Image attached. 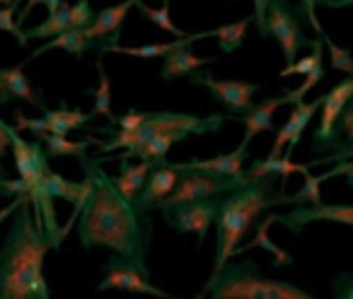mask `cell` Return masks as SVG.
<instances>
[{
  "label": "cell",
  "mask_w": 353,
  "mask_h": 299,
  "mask_svg": "<svg viewBox=\"0 0 353 299\" xmlns=\"http://www.w3.org/2000/svg\"><path fill=\"white\" fill-rule=\"evenodd\" d=\"M10 147L15 155V169L20 174V179L27 186V196L34 188H39L44 184L46 174H49V155L44 153L39 140L27 142L15 128H10Z\"/></svg>",
  "instance_id": "7c38bea8"
},
{
  "label": "cell",
  "mask_w": 353,
  "mask_h": 299,
  "mask_svg": "<svg viewBox=\"0 0 353 299\" xmlns=\"http://www.w3.org/2000/svg\"><path fill=\"white\" fill-rule=\"evenodd\" d=\"M37 3H44V5H46V0H27V5H25V8H22V15H20V20H17V25H20V27H22V22H25V20H27V17H30L32 8H34V5H37Z\"/></svg>",
  "instance_id": "ee69618b"
},
{
  "label": "cell",
  "mask_w": 353,
  "mask_h": 299,
  "mask_svg": "<svg viewBox=\"0 0 353 299\" xmlns=\"http://www.w3.org/2000/svg\"><path fill=\"white\" fill-rule=\"evenodd\" d=\"M70 5H61L56 12H51L49 17H46L41 25L32 27L30 32H25L27 34V41L30 39H54V36L63 34L65 30H70Z\"/></svg>",
  "instance_id": "4316f807"
},
{
  "label": "cell",
  "mask_w": 353,
  "mask_h": 299,
  "mask_svg": "<svg viewBox=\"0 0 353 299\" xmlns=\"http://www.w3.org/2000/svg\"><path fill=\"white\" fill-rule=\"evenodd\" d=\"M274 222L281 227H285L293 234H300L307 225L312 222H339V225H351L353 227V206H327V203H319V206H298L293 210L274 212Z\"/></svg>",
  "instance_id": "4fadbf2b"
},
{
  "label": "cell",
  "mask_w": 353,
  "mask_h": 299,
  "mask_svg": "<svg viewBox=\"0 0 353 299\" xmlns=\"http://www.w3.org/2000/svg\"><path fill=\"white\" fill-rule=\"evenodd\" d=\"M148 118H150V111H126L123 116H114V126H119L121 131H136Z\"/></svg>",
  "instance_id": "8d00e7d4"
},
{
  "label": "cell",
  "mask_w": 353,
  "mask_h": 299,
  "mask_svg": "<svg viewBox=\"0 0 353 299\" xmlns=\"http://www.w3.org/2000/svg\"><path fill=\"white\" fill-rule=\"evenodd\" d=\"M80 167L92 188L78 217V239L88 251L109 249L117 256L145 263L152 244L150 212H141L136 203L123 198L114 179L102 169V159L78 155Z\"/></svg>",
  "instance_id": "6da1fadb"
},
{
  "label": "cell",
  "mask_w": 353,
  "mask_h": 299,
  "mask_svg": "<svg viewBox=\"0 0 353 299\" xmlns=\"http://www.w3.org/2000/svg\"><path fill=\"white\" fill-rule=\"evenodd\" d=\"M225 116L211 113V116H194V113H174V111H157L150 113L145 123L136 131L114 133L109 140H94L104 155H114V150H123L119 155V162L128 157H141L143 162H150L152 167H165L167 153L174 142L184 140L189 135H208L221 131Z\"/></svg>",
  "instance_id": "3957f363"
},
{
  "label": "cell",
  "mask_w": 353,
  "mask_h": 299,
  "mask_svg": "<svg viewBox=\"0 0 353 299\" xmlns=\"http://www.w3.org/2000/svg\"><path fill=\"white\" fill-rule=\"evenodd\" d=\"M143 0H123L119 5H112V8H104L94 15L92 25L88 27V34L92 39L94 49L104 51L107 46H114L119 44V34H121V25H123V17L128 15L133 5H138Z\"/></svg>",
  "instance_id": "9a60e30c"
},
{
  "label": "cell",
  "mask_w": 353,
  "mask_h": 299,
  "mask_svg": "<svg viewBox=\"0 0 353 299\" xmlns=\"http://www.w3.org/2000/svg\"><path fill=\"white\" fill-rule=\"evenodd\" d=\"M192 78V85H199V87H206L208 92L216 97L218 104L228 109L232 118H242L254 109V92H259L261 85L256 82H245V80H216L208 70H196V73L189 75Z\"/></svg>",
  "instance_id": "30bf717a"
},
{
  "label": "cell",
  "mask_w": 353,
  "mask_h": 299,
  "mask_svg": "<svg viewBox=\"0 0 353 299\" xmlns=\"http://www.w3.org/2000/svg\"><path fill=\"white\" fill-rule=\"evenodd\" d=\"M25 201H30V196H15V198H12V201H10V206L0 208V222H3V220H8V217H12V215H15V212L20 210V208H22V203H25Z\"/></svg>",
  "instance_id": "b9f144b4"
},
{
  "label": "cell",
  "mask_w": 353,
  "mask_h": 299,
  "mask_svg": "<svg viewBox=\"0 0 353 299\" xmlns=\"http://www.w3.org/2000/svg\"><path fill=\"white\" fill-rule=\"evenodd\" d=\"M312 54L305 56V58L295 60L293 65H285L283 70L279 73V78H290V75H307L312 73L317 65H322V54H324V39L322 36H317V39H312Z\"/></svg>",
  "instance_id": "d6a6232c"
},
{
  "label": "cell",
  "mask_w": 353,
  "mask_h": 299,
  "mask_svg": "<svg viewBox=\"0 0 353 299\" xmlns=\"http://www.w3.org/2000/svg\"><path fill=\"white\" fill-rule=\"evenodd\" d=\"M97 73H99V87L97 89H88V94L94 97V113L99 116H107L109 123H114V111H112V85H109V75L104 70V63H97Z\"/></svg>",
  "instance_id": "f546056e"
},
{
  "label": "cell",
  "mask_w": 353,
  "mask_h": 299,
  "mask_svg": "<svg viewBox=\"0 0 353 299\" xmlns=\"http://www.w3.org/2000/svg\"><path fill=\"white\" fill-rule=\"evenodd\" d=\"M206 36H211V32H199V34H189V36H184V39L167 41V44H148V46H119V44H114V46H107L104 51H109V54L138 56V58H157V56L165 58L170 51L179 49V46H192L194 41L206 39Z\"/></svg>",
  "instance_id": "cb8c5ba5"
},
{
  "label": "cell",
  "mask_w": 353,
  "mask_h": 299,
  "mask_svg": "<svg viewBox=\"0 0 353 299\" xmlns=\"http://www.w3.org/2000/svg\"><path fill=\"white\" fill-rule=\"evenodd\" d=\"M252 22H254V15L242 17L240 22H232V25L211 30V36H218L221 49L225 51V54H232V51H237L242 46V41H245V36H247V27H250Z\"/></svg>",
  "instance_id": "83f0119b"
},
{
  "label": "cell",
  "mask_w": 353,
  "mask_h": 299,
  "mask_svg": "<svg viewBox=\"0 0 353 299\" xmlns=\"http://www.w3.org/2000/svg\"><path fill=\"white\" fill-rule=\"evenodd\" d=\"M322 39H324V46H327V51H329L332 68L334 70H341V73H346V75H353V56H351V51L336 46L327 34H322Z\"/></svg>",
  "instance_id": "836d02e7"
},
{
  "label": "cell",
  "mask_w": 353,
  "mask_h": 299,
  "mask_svg": "<svg viewBox=\"0 0 353 299\" xmlns=\"http://www.w3.org/2000/svg\"><path fill=\"white\" fill-rule=\"evenodd\" d=\"M44 111V123L46 133H54V135H68L70 131H80V128H88V121H92L97 113H83L80 109H41Z\"/></svg>",
  "instance_id": "ffe728a7"
},
{
  "label": "cell",
  "mask_w": 353,
  "mask_h": 299,
  "mask_svg": "<svg viewBox=\"0 0 353 299\" xmlns=\"http://www.w3.org/2000/svg\"><path fill=\"white\" fill-rule=\"evenodd\" d=\"M281 196L283 193L276 191L271 179H252L247 186L218 196V244L213 273H218L228 261L235 258V251L245 234L256 225L261 212L279 206Z\"/></svg>",
  "instance_id": "277c9868"
},
{
  "label": "cell",
  "mask_w": 353,
  "mask_h": 299,
  "mask_svg": "<svg viewBox=\"0 0 353 299\" xmlns=\"http://www.w3.org/2000/svg\"><path fill=\"white\" fill-rule=\"evenodd\" d=\"M353 97V75H348L346 80L336 82L327 94H324L322 102V118H319V126L312 135V150L317 155H332V142H334V128H336V118L343 111L348 102Z\"/></svg>",
  "instance_id": "8fae6325"
},
{
  "label": "cell",
  "mask_w": 353,
  "mask_h": 299,
  "mask_svg": "<svg viewBox=\"0 0 353 299\" xmlns=\"http://www.w3.org/2000/svg\"><path fill=\"white\" fill-rule=\"evenodd\" d=\"M176 181H179V172L172 169L170 164L165 167H155L148 177L145 186H143L141 196L136 198V208L141 212H150V210H157L162 201L174 191Z\"/></svg>",
  "instance_id": "2e32d148"
},
{
  "label": "cell",
  "mask_w": 353,
  "mask_h": 299,
  "mask_svg": "<svg viewBox=\"0 0 353 299\" xmlns=\"http://www.w3.org/2000/svg\"><path fill=\"white\" fill-rule=\"evenodd\" d=\"M314 8H317V3H314V0H300V10L305 12V17H307V22L312 25V30L317 32V36H322V34H324V30H322V25H319Z\"/></svg>",
  "instance_id": "ab89813d"
},
{
  "label": "cell",
  "mask_w": 353,
  "mask_h": 299,
  "mask_svg": "<svg viewBox=\"0 0 353 299\" xmlns=\"http://www.w3.org/2000/svg\"><path fill=\"white\" fill-rule=\"evenodd\" d=\"M203 292H211V299H317L290 283L264 278L250 258L228 261L208 278Z\"/></svg>",
  "instance_id": "5b68a950"
},
{
  "label": "cell",
  "mask_w": 353,
  "mask_h": 299,
  "mask_svg": "<svg viewBox=\"0 0 353 299\" xmlns=\"http://www.w3.org/2000/svg\"><path fill=\"white\" fill-rule=\"evenodd\" d=\"M12 99H15V97L10 94V89H8L6 85L0 82V107H3V104H10Z\"/></svg>",
  "instance_id": "f6af8a7d"
},
{
  "label": "cell",
  "mask_w": 353,
  "mask_h": 299,
  "mask_svg": "<svg viewBox=\"0 0 353 299\" xmlns=\"http://www.w3.org/2000/svg\"><path fill=\"white\" fill-rule=\"evenodd\" d=\"M17 3L15 5H8V8H0V30L3 32H10L12 36H15L17 41H20V46H27V34L22 32V27L17 25L12 17H15V12H17Z\"/></svg>",
  "instance_id": "e575fe53"
},
{
  "label": "cell",
  "mask_w": 353,
  "mask_h": 299,
  "mask_svg": "<svg viewBox=\"0 0 353 299\" xmlns=\"http://www.w3.org/2000/svg\"><path fill=\"white\" fill-rule=\"evenodd\" d=\"M271 3H279V0H254V22L259 27V34L269 36V30H266V17H269V5Z\"/></svg>",
  "instance_id": "f35d334b"
},
{
  "label": "cell",
  "mask_w": 353,
  "mask_h": 299,
  "mask_svg": "<svg viewBox=\"0 0 353 299\" xmlns=\"http://www.w3.org/2000/svg\"><path fill=\"white\" fill-rule=\"evenodd\" d=\"M170 3L172 0H162V5L160 8H148L145 5V0L143 3H138V12H141L145 20H150V22H155L160 30H165V32H170V34H174L176 39H184V36H189V34H184L179 27H174V22L170 20Z\"/></svg>",
  "instance_id": "1f68e13d"
},
{
  "label": "cell",
  "mask_w": 353,
  "mask_h": 299,
  "mask_svg": "<svg viewBox=\"0 0 353 299\" xmlns=\"http://www.w3.org/2000/svg\"><path fill=\"white\" fill-rule=\"evenodd\" d=\"M303 20L305 12L300 8H293L288 0H279V3H271L269 5V17H266V30L269 36H276L283 49L285 65H293L298 58V51L303 46H310L312 39L303 34Z\"/></svg>",
  "instance_id": "ba28073f"
},
{
  "label": "cell",
  "mask_w": 353,
  "mask_h": 299,
  "mask_svg": "<svg viewBox=\"0 0 353 299\" xmlns=\"http://www.w3.org/2000/svg\"><path fill=\"white\" fill-rule=\"evenodd\" d=\"M332 155L341 153V150H348L353 147V97L351 102L343 107V111L339 113L336 118V128H334V142H332Z\"/></svg>",
  "instance_id": "4dcf8cb0"
},
{
  "label": "cell",
  "mask_w": 353,
  "mask_h": 299,
  "mask_svg": "<svg viewBox=\"0 0 353 299\" xmlns=\"http://www.w3.org/2000/svg\"><path fill=\"white\" fill-rule=\"evenodd\" d=\"M305 177V184L303 188H300L298 193H293V196H281L279 206H319L322 203V193H319V186H322L324 179L322 177H312V174H303Z\"/></svg>",
  "instance_id": "f1b7e54d"
},
{
  "label": "cell",
  "mask_w": 353,
  "mask_h": 299,
  "mask_svg": "<svg viewBox=\"0 0 353 299\" xmlns=\"http://www.w3.org/2000/svg\"><path fill=\"white\" fill-rule=\"evenodd\" d=\"M152 164L150 162H141V164H128L126 159H121V172L119 177H112L117 188L123 193V198H128L131 203H136V198L141 196L143 186H145L148 177L152 172Z\"/></svg>",
  "instance_id": "603a6c76"
},
{
  "label": "cell",
  "mask_w": 353,
  "mask_h": 299,
  "mask_svg": "<svg viewBox=\"0 0 353 299\" xmlns=\"http://www.w3.org/2000/svg\"><path fill=\"white\" fill-rule=\"evenodd\" d=\"M54 49H63V51H68L70 56H75V58H83L85 51L94 49V44L88 34V27H70L63 34L54 36V39H49L44 46H39V49L30 56V60H34L37 56H44L46 51H54Z\"/></svg>",
  "instance_id": "d6986e66"
},
{
  "label": "cell",
  "mask_w": 353,
  "mask_h": 299,
  "mask_svg": "<svg viewBox=\"0 0 353 299\" xmlns=\"http://www.w3.org/2000/svg\"><path fill=\"white\" fill-rule=\"evenodd\" d=\"M37 140L41 145H46V155L49 157H78L90 145H94V137H83V140L73 142L68 140V135H54V133H41Z\"/></svg>",
  "instance_id": "484cf974"
},
{
  "label": "cell",
  "mask_w": 353,
  "mask_h": 299,
  "mask_svg": "<svg viewBox=\"0 0 353 299\" xmlns=\"http://www.w3.org/2000/svg\"><path fill=\"white\" fill-rule=\"evenodd\" d=\"M346 159H353V147L341 150V153H334V155H324L317 162H310V167H314V164H329V162H346Z\"/></svg>",
  "instance_id": "60d3db41"
},
{
  "label": "cell",
  "mask_w": 353,
  "mask_h": 299,
  "mask_svg": "<svg viewBox=\"0 0 353 299\" xmlns=\"http://www.w3.org/2000/svg\"><path fill=\"white\" fill-rule=\"evenodd\" d=\"M15 3L20 5V0H0V5H15Z\"/></svg>",
  "instance_id": "bcb514c9"
},
{
  "label": "cell",
  "mask_w": 353,
  "mask_h": 299,
  "mask_svg": "<svg viewBox=\"0 0 353 299\" xmlns=\"http://www.w3.org/2000/svg\"><path fill=\"white\" fill-rule=\"evenodd\" d=\"M283 104H290L285 94L283 97H269L261 104H254V109H252L247 116L240 118V121L245 123V137H242V145L250 147V142L254 140L259 133L274 131V113H276V109L283 107Z\"/></svg>",
  "instance_id": "ac0fdd59"
},
{
  "label": "cell",
  "mask_w": 353,
  "mask_h": 299,
  "mask_svg": "<svg viewBox=\"0 0 353 299\" xmlns=\"http://www.w3.org/2000/svg\"><path fill=\"white\" fill-rule=\"evenodd\" d=\"M216 58H199L189 51V46H179V49L170 51L165 56V65H162V78L165 80H176L184 78V75H192L196 70L206 68V65H213Z\"/></svg>",
  "instance_id": "44dd1931"
},
{
  "label": "cell",
  "mask_w": 353,
  "mask_h": 299,
  "mask_svg": "<svg viewBox=\"0 0 353 299\" xmlns=\"http://www.w3.org/2000/svg\"><path fill=\"white\" fill-rule=\"evenodd\" d=\"M322 102L324 97L314 99V102H295L293 104V111H290V118L283 123V128L279 131V135H276V142L274 147H271V155L269 157H290L295 150V145L300 142V137H303L305 128H307V123L312 121V116L317 113V109H322Z\"/></svg>",
  "instance_id": "5bb4252c"
},
{
  "label": "cell",
  "mask_w": 353,
  "mask_h": 299,
  "mask_svg": "<svg viewBox=\"0 0 353 299\" xmlns=\"http://www.w3.org/2000/svg\"><path fill=\"white\" fill-rule=\"evenodd\" d=\"M334 299H353V273H341L334 278Z\"/></svg>",
  "instance_id": "74e56055"
},
{
  "label": "cell",
  "mask_w": 353,
  "mask_h": 299,
  "mask_svg": "<svg viewBox=\"0 0 353 299\" xmlns=\"http://www.w3.org/2000/svg\"><path fill=\"white\" fill-rule=\"evenodd\" d=\"M252 179L247 177V172L242 177H225V174L216 172H203V169H184L179 172V181H176L174 191L157 206V210L170 208L174 203L184 201H203V198H218L223 193L237 191V188L247 186Z\"/></svg>",
  "instance_id": "8992f818"
},
{
  "label": "cell",
  "mask_w": 353,
  "mask_h": 299,
  "mask_svg": "<svg viewBox=\"0 0 353 299\" xmlns=\"http://www.w3.org/2000/svg\"><path fill=\"white\" fill-rule=\"evenodd\" d=\"M317 5H327V8H348L353 5V0H314Z\"/></svg>",
  "instance_id": "7bdbcfd3"
},
{
  "label": "cell",
  "mask_w": 353,
  "mask_h": 299,
  "mask_svg": "<svg viewBox=\"0 0 353 299\" xmlns=\"http://www.w3.org/2000/svg\"><path fill=\"white\" fill-rule=\"evenodd\" d=\"M346 181H348V184H351V186H353V172H351V174H346Z\"/></svg>",
  "instance_id": "7dc6e473"
},
{
  "label": "cell",
  "mask_w": 353,
  "mask_h": 299,
  "mask_svg": "<svg viewBox=\"0 0 353 299\" xmlns=\"http://www.w3.org/2000/svg\"><path fill=\"white\" fill-rule=\"evenodd\" d=\"M51 249L54 244L30 198L12 215L0 246V299H51L44 278V261Z\"/></svg>",
  "instance_id": "7a4b0ae2"
},
{
  "label": "cell",
  "mask_w": 353,
  "mask_h": 299,
  "mask_svg": "<svg viewBox=\"0 0 353 299\" xmlns=\"http://www.w3.org/2000/svg\"><path fill=\"white\" fill-rule=\"evenodd\" d=\"M165 225L179 234H196V241L203 244L211 225L218 217V198H203V201H184L170 208H162Z\"/></svg>",
  "instance_id": "9c48e42d"
},
{
  "label": "cell",
  "mask_w": 353,
  "mask_h": 299,
  "mask_svg": "<svg viewBox=\"0 0 353 299\" xmlns=\"http://www.w3.org/2000/svg\"><path fill=\"white\" fill-rule=\"evenodd\" d=\"M271 225H276V222H274V212H269V215H266L264 220H261L259 225H256L254 239H252L250 244L237 246L235 256L247 254L250 249H261V251H266V254L274 256V268H281V265H293V256H290L288 251L281 249V246H276L274 241L269 239V227Z\"/></svg>",
  "instance_id": "7402d4cb"
},
{
  "label": "cell",
  "mask_w": 353,
  "mask_h": 299,
  "mask_svg": "<svg viewBox=\"0 0 353 299\" xmlns=\"http://www.w3.org/2000/svg\"><path fill=\"white\" fill-rule=\"evenodd\" d=\"M104 289H123V292L148 294V297H157V299H182V297H172L165 289L155 287L150 283L148 265L136 263V261L117 254L104 263V278L99 280L97 292H104Z\"/></svg>",
  "instance_id": "52a82bcc"
},
{
  "label": "cell",
  "mask_w": 353,
  "mask_h": 299,
  "mask_svg": "<svg viewBox=\"0 0 353 299\" xmlns=\"http://www.w3.org/2000/svg\"><path fill=\"white\" fill-rule=\"evenodd\" d=\"M203 294H206V292H201V294H199V297H196V299H203Z\"/></svg>",
  "instance_id": "c3c4849f"
},
{
  "label": "cell",
  "mask_w": 353,
  "mask_h": 299,
  "mask_svg": "<svg viewBox=\"0 0 353 299\" xmlns=\"http://www.w3.org/2000/svg\"><path fill=\"white\" fill-rule=\"evenodd\" d=\"M0 82L10 89V94L15 99H25V102H30L32 107H39V109L46 107L44 99H41V94L34 92L32 82L27 80L22 65H15V68H0Z\"/></svg>",
  "instance_id": "d4e9b609"
},
{
  "label": "cell",
  "mask_w": 353,
  "mask_h": 299,
  "mask_svg": "<svg viewBox=\"0 0 353 299\" xmlns=\"http://www.w3.org/2000/svg\"><path fill=\"white\" fill-rule=\"evenodd\" d=\"M245 159H247V145L237 147L235 153L230 155H218L211 159H192V162H182V164H172L167 162L172 169L176 172H184V169H203V172H216V174H225V177H242L245 174Z\"/></svg>",
  "instance_id": "e0dca14e"
},
{
  "label": "cell",
  "mask_w": 353,
  "mask_h": 299,
  "mask_svg": "<svg viewBox=\"0 0 353 299\" xmlns=\"http://www.w3.org/2000/svg\"><path fill=\"white\" fill-rule=\"evenodd\" d=\"M324 78V65H317V68L312 70V73H307L305 75V82L300 85L298 89H290V92H285V97H288V102L290 104H295V102H303V97L310 92V89L314 87V85L319 82V80Z\"/></svg>",
  "instance_id": "d590c367"
}]
</instances>
